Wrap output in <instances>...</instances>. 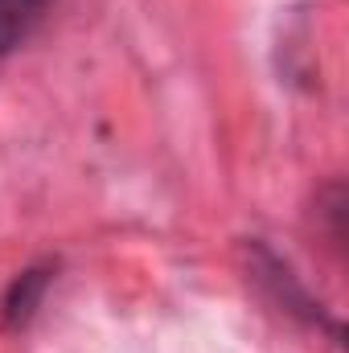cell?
I'll list each match as a JSON object with an SVG mask.
<instances>
[{"label": "cell", "instance_id": "6da1fadb", "mask_svg": "<svg viewBox=\"0 0 349 353\" xmlns=\"http://www.w3.org/2000/svg\"><path fill=\"white\" fill-rule=\"evenodd\" d=\"M247 255H251V279L271 283L275 300H279L288 312H296V316H304V321H312V325H329V321H325V312H321V304H312V300H308V292L296 283V275L288 271V263H279V259H275L267 247H259V243H251V247H247ZM329 329H337V325H329Z\"/></svg>", "mask_w": 349, "mask_h": 353}, {"label": "cell", "instance_id": "3957f363", "mask_svg": "<svg viewBox=\"0 0 349 353\" xmlns=\"http://www.w3.org/2000/svg\"><path fill=\"white\" fill-rule=\"evenodd\" d=\"M50 0H0V58L12 54L41 21Z\"/></svg>", "mask_w": 349, "mask_h": 353}, {"label": "cell", "instance_id": "7a4b0ae2", "mask_svg": "<svg viewBox=\"0 0 349 353\" xmlns=\"http://www.w3.org/2000/svg\"><path fill=\"white\" fill-rule=\"evenodd\" d=\"M46 267H29V271H21L17 279H12V288H8V296H4V325L8 329H21L33 312H37V304H41V292H46Z\"/></svg>", "mask_w": 349, "mask_h": 353}]
</instances>
